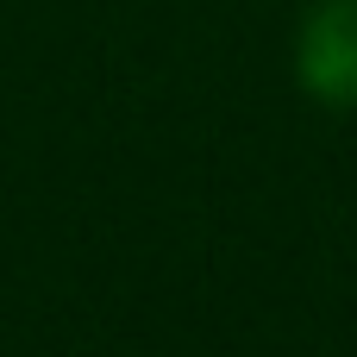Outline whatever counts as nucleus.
Masks as SVG:
<instances>
[{
	"label": "nucleus",
	"mask_w": 357,
	"mask_h": 357,
	"mask_svg": "<svg viewBox=\"0 0 357 357\" xmlns=\"http://www.w3.org/2000/svg\"><path fill=\"white\" fill-rule=\"evenodd\" d=\"M301 82L326 107H357V0H314L295 44Z\"/></svg>",
	"instance_id": "nucleus-1"
}]
</instances>
